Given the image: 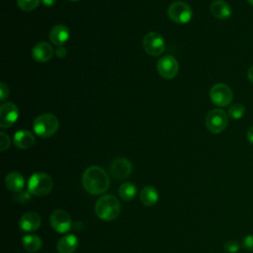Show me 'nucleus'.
I'll return each instance as SVG.
<instances>
[{
  "label": "nucleus",
  "mask_w": 253,
  "mask_h": 253,
  "mask_svg": "<svg viewBox=\"0 0 253 253\" xmlns=\"http://www.w3.org/2000/svg\"><path fill=\"white\" fill-rule=\"evenodd\" d=\"M82 185L91 195H102L110 187V177L99 166H90L82 174Z\"/></svg>",
  "instance_id": "f257e3e1"
},
{
  "label": "nucleus",
  "mask_w": 253,
  "mask_h": 253,
  "mask_svg": "<svg viewBox=\"0 0 253 253\" xmlns=\"http://www.w3.org/2000/svg\"><path fill=\"white\" fill-rule=\"evenodd\" d=\"M120 212V201L113 195H104L100 197L95 204V213L102 220H114L119 216Z\"/></svg>",
  "instance_id": "f03ea898"
},
{
  "label": "nucleus",
  "mask_w": 253,
  "mask_h": 253,
  "mask_svg": "<svg viewBox=\"0 0 253 253\" xmlns=\"http://www.w3.org/2000/svg\"><path fill=\"white\" fill-rule=\"evenodd\" d=\"M58 126V119L50 113H44L38 116L33 124L35 133L42 138L52 136L57 131Z\"/></svg>",
  "instance_id": "7ed1b4c3"
},
{
  "label": "nucleus",
  "mask_w": 253,
  "mask_h": 253,
  "mask_svg": "<svg viewBox=\"0 0 253 253\" xmlns=\"http://www.w3.org/2000/svg\"><path fill=\"white\" fill-rule=\"evenodd\" d=\"M53 187L51 177L44 172L34 173L28 181V191L38 197H43L50 193Z\"/></svg>",
  "instance_id": "20e7f679"
},
{
  "label": "nucleus",
  "mask_w": 253,
  "mask_h": 253,
  "mask_svg": "<svg viewBox=\"0 0 253 253\" xmlns=\"http://www.w3.org/2000/svg\"><path fill=\"white\" fill-rule=\"evenodd\" d=\"M205 124L210 132L219 133L227 126L228 115L221 109H213L208 113Z\"/></svg>",
  "instance_id": "39448f33"
},
{
  "label": "nucleus",
  "mask_w": 253,
  "mask_h": 253,
  "mask_svg": "<svg viewBox=\"0 0 253 253\" xmlns=\"http://www.w3.org/2000/svg\"><path fill=\"white\" fill-rule=\"evenodd\" d=\"M168 17L177 24H187L193 17L192 8L185 2L175 1L171 3L167 10Z\"/></svg>",
  "instance_id": "423d86ee"
},
{
  "label": "nucleus",
  "mask_w": 253,
  "mask_h": 253,
  "mask_svg": "<svg viewBox=\"0 0 253 253\" xmlns=\"http://www.w3.org/2000/svg\"><path fill=\"white\" fill-rule=\"evenodd\" d=\"M142 47L151 56H158L163 53L166 47L163 37L156 32L147 33L142 39Z\"/></svg>",
  "instance_id": "0eeeda50"
},
{
  "label": "nucleus",
  "mask_w": 253,
  "mask_h": 253,
  "mask_svg": "<svg viewBox=\"0 0 253 253\" xmlns=\"http://www.w3.org/2000/svg\"><path fill=\"white\" fill-rule=\"evenodd\" d=\"M210 98L214 105L225 107L231 103L233 93L228 85L224 83H216L210 90Z\"/></svg>",
  "instance_id": "6e6552de"
},
{
  "label": "nucleus",
  "mask_w": 253,
  "mask_h": 253,
  "mask_svg": "<svg viewBox=\"0 0 253 253\" xmlns=\"http://www.w3.org/2000/svg\"><path fill=\"white\" fill-rule=\"evenodd\" d=\"M156 69L161 77L165 79H172L178 74L179 64L174 56L168 54L158 59Z\"/></svg>",
  "instance_id": "1a4fd4ad"
},
{
  "label": "nucleus",
  "mask_w": 253,
  "mask_h": 253,
  "mask_svg": "<svg viewBox=\"0 0 253 253\" xmlns=\"http://www.w3.org/2000/svg\"><path fill=\"white\" fill-rule=\"evenodd\" d=\"M49 223L52 229L58 233H65L72 226L70 215L63 210L53 211L49 216Z\"/></svg>",
  "instance_id": "9d476101"
},
{
  "label": "nucleus",
  "mask_w": 253,
  "mask_h": 253,
  "mask_svg": "<svg viewBox=\"0 0 253 253\" xmlns=\"http://www.w3.org/2000/svg\"><path fill=\"white\" fill-rule=\"evenodd\" d=\"M19 118L18 107L12 102H6L0 106V126L7 128L12 126Z\"/></svg>",
  "instance_id": "9b49d317"
},
{
  "label": "nucleus",
  "mask_w": 253,
  "mask_h": 253,
  "mask_svg": "<svg viewBox=\"0 0 253 253\" xmlns=\"http://www.w3.org/2000/svg\"><path fill=\"white\" fill-rule=\"evenodd\" d=\"M132 171V165L126 158H116L110 165V172L113 178L117 180H123L127 178Z\"/></svg>",
  "instance_id": "f8f14e48"
},
{
  "label": "nucleus",
  "mask_w": 253,
  "mask_h": 253,
  "mask_svg": "<svg viewBox=\"0 0 253 253\" xmlns=\"http://www.w3.org/2000/svg\"><path fill=\"white\" fill-rule=\"evenodd\" d=\"M42 218L39 213L35 211H28L24 213L19 219V226L25 232H33L40 228Z\"/></svg>",
  "instance_id": "ddd939ff"
},
{
  "label": "nucleus",
  "mask_w": 253,
  "mask_h": 253,
  "mask_svg": "<svg viewBox=\"0 0 253 253\" xmlns=\"http://www.w3.org/2000/svg\"><path fill=\"white\" fill-rule=\"evenodd\" d=\"M53 53V47L45 42H38L32 49V56L38 62H46L50 60Z\"/></svg>",
  "instance_id": "4468645a"
},
{
  "label": "nucleus",
  "mask_w": 253,
  "mask_h": 253,
  "mask_svg": "<svg viewBox=\"0 0 253 253\" xmlns=\"http://www.w3.org/2000/svg\"><path fill=\"white\" fill-rule=\"evenodd\" d=\"M210 11L211 15L218 20H226L231 14V7L229 4L223 0H214L210 6Z\"/></svg>",
  "instance_id": "2eb2a0df"
},
{
  "label": "nucleus",
  "mask_w": 253,
  "mask_h": 253,
  "mask_svg": "<svg viewBox=\"0 0 253 253\" xmlns=\"http://www.w3.org/2000/svg\"><path fill=\"white\" fill-rule=\"evenodd\" d=\"M35 136L28 129H19L13 137L14 144L20 149H28L35 144Z\"/></svg>",
  "instance_id": "dca6fc26"
},
{
  "label": "nucleus",
  "mask_w": 253,
  "mask_h": 253,
  "mask_svg": "<svg viewBox=\"0 0 253 253\" xmlns=\"http://www.w3.org/2000/svg\"><path fill=\"white\" fill-rule=\"evenodd\" d=\"M69 30L65 25H56L49 32L50 42L58 46L63 45L69 40Z\"/></svg>",
  "instance_id": "f3484780"
},
{
  "label": "nucleus",
  "mask_w": 253,
  "mask_h": 253,
  "mask_svg": "<svg viewBox=\"0 0 253 253\" xmlns=\"http://www.w3.org/2000/svg\"><path fill=\"white\" fill-rule=\"evenodd\" d=\"M79 241L76 235L68 234L61 237L56 245L58 253H73L78 247Z\"/></svg>",
  "instance_id": "a211bd4d"
},
{
  "label": "nucleus",
  "mask_w": 253,
  "mask_h": 253,
  "mask_svg": "<svg viewBox=\"0 0 253 253\" xmlns=\"http://www.w3.org/2000/svg\"><path fill=\"white\" fill-rule=\"evenodd\" d=\"M5 186L6 188L14 193H19L23 190L25 186V179L19 172L13 171L10 172L5 177Z\"/></svg>",
  "instance_id": "6ab92c4d"
},
{
  "label": "nucleus",
  "mask_w": 253,
  "mask_h": 253,
  "mask_svg": "<svg viewBox=\"0 0 253 253\" xmlns=\"http://www.w3.org/2000/svg\"><path fill=\"white\" fill-rule=\"evenodd\" d=\"M159 199V194L155 187L145 186L139 193V200L145 207L154 206Z\"/></svg>",
  "instance_id": "aec40b11"
},
{
  "label": "nucleus",
  "mask_w": 253,
  "mask_h": 253,
  "mask_svg": "<svg viewBox=\"0 0 253 253\" xmlns=\"http://www.w3.org/2000/svg\"><path fill=\"white\" fill-rule=\"evenodd\" d=\"M22 244L23 247L28 251V252H37L41 249L42 242V239L36 235V234H27L22 238Z\"/></svg>",
  "instance_id": "412c9836"
},
{
  "label": "nucleus",
  "mask_w": 253,
  "mask_h": 253,
  "mask_svg": "<svg viewBox=\"0 0 253 253\" xmlns=\"http://www.w3.org/2000/svg\"><path fill=\"white\" fill-rule=\"evenodd\" d=\"M119 195L125 201H131L136 195V186L130 182H125L119 187Z\"/></svg>",
  "instance_id": "4be33fe9"
},
{
  "label": "nucleus",
  "mask_w": 253,
  "mask_h": 253,
  "mask_svg": "<svg viewBox=\"0 0 253 253\" xmlns=\"http://www.w3.org/2000/svg\"><path fill=\"white\" fill-rule=\"evenodd\" d=\"M42 0H17V5L18 7L25 12H30L35 10Z\"/></svg>",
  "instance_id": "5701e85b"
},
{
  "label": "nucleus",
  "mask_w": 253,
  "mask_h": 253,
  "mask_svg": "<svg viewBox=\"0 0 253 253\" xmlns=\"http://www.w3.org/2000/svg\"><path fill=\"white\" fill-rule=\"evenodd\" d=\"M245 108L242 104H233L228 109V116L234 120H238L244 116Z\"/></svg>",
  "instance_id": "b1692460"
},
{
  "label": "nucleus",
  "mask_w": 253,
  "mask_h": 253,
  "mask_svg": "<svg viewBox=\"0 0 253 253\" xmlns=\"http://www.w3.org/2000/svg\"><path fill=\"white\" fill-rule=\"evenodd\" d=\"M10 144H11V140L9 135L4 131H1L0 132V150L1 151L7 150L10 147Z\"/></svg>",
  "instance_id": "393cba45"
},
{
  "label": "nucleus",
  "mask_w": 253,
  "mask_h": 253,
  "mask_svg": "<svg viewBox=\"0 0 253 253\" xmlns=\"http://www.w3.org/2000/svg\"><path fill=\"white\" fill-rule=\"evenodd\" d=\"M240 249V244L236 240H228L224 244V250L227 253H236Z\"/></svg>",
  "instance_id": "a878e982"
},
{
  "label": "nucleus",
  "mask_w": 253,
  "mask_h": 253,
  "mask_svg": "<svg viewBox=\"0 0 253 253\" xmlns=\"http://www.w3.org/2000/svg\"><path fill=\"white\" fill-rule=\"evenodd\" d=\"M242 245L244 248H246L247 250L253 252V234L247 235L244 237Z\"/></svg>",
  "instance_id": "bb28decb"
},
{
  "label": "nucleus",
  "mask_w": 253,
  "mask_h": 253,
  "mask_svg": "<svg viewBox=\"0 0 253 253\" xmlns=\"http://www.w3.org/2000/svg\"><path fill=\"white\" fill-rule=\"evenodd\" d=\"M18 195L15 197L16 198V201H18L19 203H26L30 200L31 198V193L28 191V192H19L17 193Z\"/></svg>",
  "instance_id": "cd10ccee"
},
{
  "label": "nucleus",
  "mask_w": 253,
  "mask_h": 253,
  "mask_svg": "<svg viewBox=\"0 0 253 253\" xmlns=\"http://www.w3.org/2000/svg\"><path fill=\"white\" fill-rule=\"evenodd\" d=\"M9 87L4 83V82H1L0 83V100H5L8 96H9Z\"/></svg>",
  "instance_id": "c85d7f7f"
},
{
  "label": "nucleus",
  "mask_w": 253,
  "mask_h": 253,
  "mask_svg": "<svg viewBox=\"0 0 253 253\" xmlns=\"http://www.w3.org/2000/svg\"><path fill=\"white\" fill-rule=\"evenodd\" d=\"M66 53H67V50H66V48L63 47L62 45H61V46H58V47L56 48V50H55V54H56V56L59 57V58H63V57L66 55Z\"/></svg>",
  "instance_id": "c756f323"
},
{
  "label": "nucleus",
  "mask_w": 253,
  "mask_h": 253,
  "mask_svg": "<svg viewBox=\"0 0 253 253\" xmlns=\"http://www.w3.org/2000/svg\"><path fill=\"white\" fill-rule=\"evenodd\" d=\"M247 139L250 143L253 144V126H251L248 130H247Z\"/></svg>",
  "instance_id": "7c9ffc66"
},
{
  "label": "nucleus",
  "mask_w": 253,
  "mask_h": 253,
  "mask_svg": "<svg viewBox=\"0 0 253 253\" xmlns=\"http://www.w3.org/2000/svg\"><path fill=\"white\" fill-rule=\"evenodd\" d=\"M56 0H42V3L46 7H51L55 4Z\"/></svg>",
  "instance_id": "2f4dec72"
},
{
  "label": "nucleus",
  "mask_w": 253,
  "mask_h": 253,
  "mask_svg": "<svg viewBox=\"0 0 253 253\" xmlns=\"http://www.w3.org/2000/svg\"><path fill=\"white\" fill-rule=\"evenodd\" d=\"M247 77H248V79L253 83V65L248 69V71H247Z\"/></svg>",
  "instance_id": "473e14b6"
},
{
  "label": "nucleus",
  "mask_w": 253,
  "mask_h": 253,
  "mask_svg": "<svg viewBox=\"0 0 253 253\" xmlns=\"http://www.w3.org/2000/svg\"><path fill=\"white\" fill-rule=\"evenodd\" d=\"M248 3H250L252 6H253V0H246Z\"/></svg>",
  "instance_id": "72a5a7b5"
},
{
  "label": "nucleus",
  "mask_w": 253,
  "mask_h": 253,
  "mask_svg": "<svg viewBox=\"0 0 253 253\" xmlns=\"http://www.w3.org/2000/svg\"><path fill=\"white\" fill-rule=\"evenodd\" d=\"M70 1H72V2H76V1H79V0H70Z\"/></svg>",
  "instance_id": "f704fd0d"
},
{
  "label": "nucleus",
  "mask_w": 253,
  "mask_h": 253,
  "mask_svg": "<svg viewBox=\"0 0 253 253\" xmlns=\"http://www.w3.org/2000/svg\"><path fill=\"white\" fill-rule=\"evenodd\" d=\"M29 253H32V252H29Z\"/></svg>",
  "instance_id": "c9c22d12"
}]
</instances>
